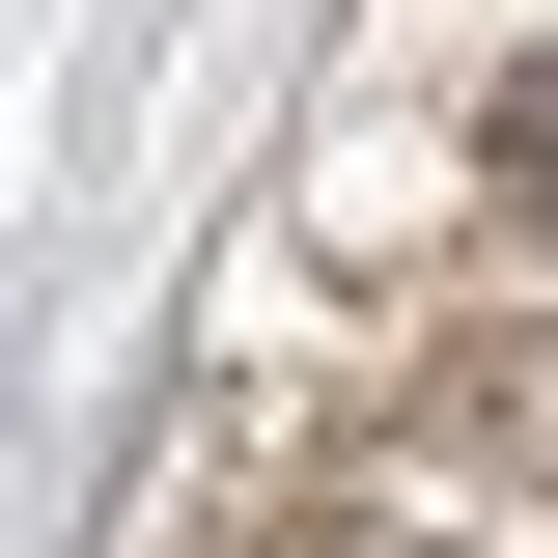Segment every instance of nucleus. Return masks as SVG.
Wrapping results in <instances>:
<instances>
[{
  "label": "nucleus",
  "instance_id": "obj_1",
  "mask_svg": "<svg viewBox=\"0 0 558 558\" xmlns=\"http://www.w3.org/2000/svg\"><path fill=\"white\" fill-rule=\"evenodd\" d=\"M418 447H475V475H531V502H558V336H475L447 391H418Z\"/></svg>",
  "mask_w": 558,
  "mask_h": 558
},
{
  "label": "nucleus",
  "instance_id": "obj_2",
  "mask_svg": "<svg viewBox=\"0 0 558 558\" xmlns=\"http://www.w3.org/2000/svg\"><path fill=\"white\" fill-rule=\"evenodd\" d=\"M475 223H531V252H558V57H502V112H475Z\"/></svg>",
  "mask_w": 558,
  "mask_h": 558
},
{
  "label": "nucleus",
  "instance_id": "obj_3",
  "mask_svg": "<svg viewBox=\"0 0 558 558\" xmlns=\"http://www.w3.org/2000/svg\"><path fill=\"white\" fill-rule=\"evenodd\" d=\"M252 558H418V531H363V502H307V531H252Z\"/></svg>",
  "mask_w": 558,
  "mask_h": 558
}]
</instances>
